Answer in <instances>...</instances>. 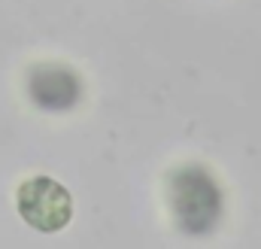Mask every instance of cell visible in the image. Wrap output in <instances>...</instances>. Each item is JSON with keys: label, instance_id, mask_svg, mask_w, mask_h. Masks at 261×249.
Segmentation results:
<instances>
[{"label": "cell", "instance_id": "6da1fadb", "mask_svg": "<svg viewBox=\"0 0 261 249\" xmlns=\"http://www.w3.org/2000/svg\"><path fill=\"white\" fill-rule=\"evenodd\" d=\"M18 213L37 231H61L73 216V201L52 177H34L18 188Z\"/></svg>", "mask_w": 261, "mask_h": 249}, {"label": "cell", "instance_id": "7a4b0ae2", "mask_svg": "<svg viewBox=\"0 0 261 249\" xmlns=\"http://www.w3.org/2000/svg\"><path fill=\"white\" fill-rule=\"evenodd\" d=\"M219 201H222V194H219L216 183L200 167H189L173 177V207L189 231H203L213 225V219L219 216V207H222Z\"/></svg>", "mask_w": 261, "mask_h": 249}, {"label": "cell", "instance_id": "3957f363", "mask_svg": "<svg viewBox=\"0 0 261 249\" xmlns=\"http://www.w3.org/2000/svg\"><path fill=\"white\" fill-rule=\"evenodd\" d=\"M79 79L76 73H70L67 67H55V64H43L31 73V97L46 107V110H67L79 101Z\"/></svg>", "mask_w": 261, "mask_h": 249}]
</instances>
